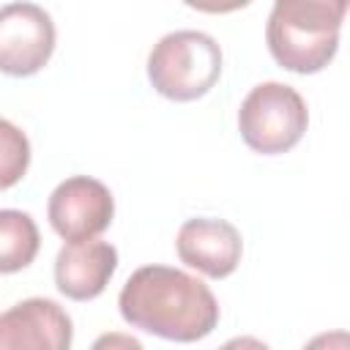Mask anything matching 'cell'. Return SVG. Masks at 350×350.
I'll return each mask as SVG.
<instances>
[{"mask_svg":"<svg viewBox=\"0 0 350 350\" xmlns=\"http://www.w3.org/2000/svg\"><path fill=\"white\" fill-rule=\"evenodd\" d=\"M118 306L129 325L170 342H197L219 325V304L211 287L170 265L137 268L126 279Z\"/></svg>","mask_w":350,"mask_h":350,"instance_id":"cell-1","label":"cell"},{"mask_svg":"<svg viewBox=\"0 0 350 350\" xmlns=\"http://www.w3.org/2000/svg\"><path fill=\"white\" fill-rule=\"evenodd\" d=\"M345 0H276L265 25L273 60L295 74L323 71L339 46Z\"/></svg>","mask_w":350,"mask_h":350,"instance_id":"cell-2","label":"cell"},{"mask_svg":"<svg viewBox=\"0 0 350 350\" xmlns=\"http://www.w3.org/2000/svg\"><path fill=\"white\" fill-rule=\"evenodd\" d=\"M221 77V46L202 30H175L148 55V79L170 101H194Z\"/></svg>","mask_w":350,"mask_h":350,"instance_id":"cell-3","label":"cell"},{"mask_svg":"<svg viewBox=\"0 0 350 350\" xmlns=\"http://www.w3.org/2000/svg\"><path fill=\"white\" fill-rule=\"evenodd\" d=\"M306 126V101L295 88L284 82L254 85L238 109V131L243 142L262 156H276L295 148Z\"/></svg>","mask_w":350,"mask_h":350,"instance_id":"cell-4","label":"cell"},{"mask_svg":"<svg viewBox=\"0 0 350 350\" xmlns=\"http://www.w3.org/2000/svg\"><path fill=\"white\" fill-rule=\"evenodd\" d=\"M55 52V22L36 3L0 5V71L8 77L38 74Z\"/></svg>","mask_w":350,"mask_h":350,"instance_id":"cell-5","label":"cell"},{"mask_svg":"<svg viewBox=\"0 0 350 350\" xmlns=\"http://www.w3.org/2000/svg\"><path fill=\"white\" fill-rule=\"evenodd\" d=\"M46 216L52 230L63 241L82 243V241H93L112 224L115 200L101 180L88 175H74L55 186V191L49 194Z\"/></svg>","mask_w":350,"mask_h":350,"instance_id":"cell-6","label":"cell"},{"mask_svg":"<svg viewBox=\"0 0 350 350\" xmlns=\"http://www.w3.org/2000/svg\"><path fill=\"white\" fill-rule=\"evenodd\" d=\"M74 325L52 298H25L0 312V350H68Z\"/></svg>","mask_w":350,"mask_h":350,"instance_id":"cell-7","label":"cell"},{"mask_svg":"<svg viewBox=\"0 0 350 350\" xmlns=\"http://www.w3.org/2000/svg\"><path fill=\"white\" fill-rule=\"evenodd\" d=\"M175 249H178L180 262H186L189 268H197L200 273L211 279H224L238 268L243 241L235 224L224 219L202 216V219H189L180 224Z\"/></svg>","mask_w":350,"mask_h":350,"instance_id":"cell-8","label":"cell"},{"mask_svg":"<svg viewBox=\"0 0 350 350\" xmlns=\"http://www.w3.org/2000/svg\"><path fill=\"white\" fill-rule=\"evenodd\" d=\"M118 268V249L107 241L66 243L55 257V284L71 301H90L104 293Z\"/></svg>","mask_w":350,"mask_h":350,"instance_id":"cell-9","label":"cell"},{"mask_svg":"<svg viewBox=\"0 0 350 350\" xmlns=\"http://www.w3.org/2000/svg\"><path fill=\"white\" fill-rule=\"evenodd\" d=\"M41 246L38 227L30 213L3 208L0 211V273H16L27 268Z\"/></svg>","mask_w":350,"mask_h":350,"instance_id":"cell-10","label":"cell"},{"mask_svg":"<svg viewBox=\"0 0 350 350\" xmlns=\"http://www.w3.org/2000/svg\"><path fill=\"white\" fill-rule=\"evenodd\" d=\"M30 167V139L11 120L0 118V191L16 186Z\"/></svg>","mask_w":350,"mask_h":350,"instance_id":"cell-11","label":"cell"},{"mask_svg":"<svg viewBox=\"0 0 350 350\" xmlns=\"http://www.w3.org/2000/svg\"><path fill=\"white\" fill-rule=\"evenodd\" d=\"M90 350H145L142 342L131 334H123V331H107L101 334Z\"/></svg>","mask_w":350,"mask_h":350,"instance_id":"cell-12","label":"cell"},{"mask_svg":"<svg viewBox=\"0 0 350 350\" xmlns=\"http://www.w3.org/2000/svg\"><path fill=\"white\" fill-rule=\"evenodd\" d=\"M304 350H350V339L345 331H325L317 334L304 345Z\"/></svg>","mask_w":350,"mask_h":350,"instance_id":"cell-13","label":"cell"},{"mask_svg":"<svg viewBox=\"0 0 350 350\" xmlns=\"http://www.w3.org/2000/svg\"><path fill=\"white\" fill-rule=\"evenodd\" d=\"M219 350H271L265 342H260L257 336H235L230 342H224Z\"/></svg>","mask_w":350,"mask_h":350,"instance_id":"cell-14","label":"cell"}]
</instances>
